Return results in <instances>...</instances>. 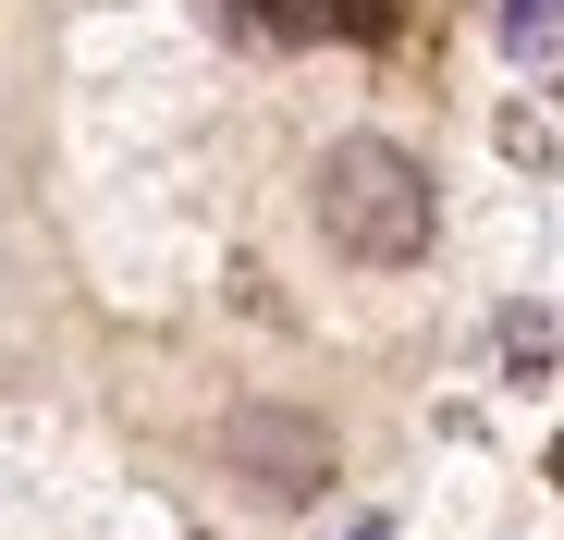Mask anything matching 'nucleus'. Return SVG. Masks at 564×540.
I'll return each mask as SVG.
<instances>
[{
  "mask_svg": "<svg viewBox=\"0 0 564 540\" xmlns=\"http://www.w3.org/2000/svg\"><path fill=\"white\" fill-rule=\"evenodd\" d=\"M319 234L356 258V270H405V258H430V172L393 148V136H332L319 148Z\"/></svg>",
  "mask_w": 564,
  "mask_h": 540,
  "instance_id": "1",
  "label": "nucleus"
},
{
  "mask_svg": "<svg viewBox=\"0 0 564 540\" xmlns=\"http://www.w3.org/2000/svg\"><path fill=\"white\" fill-rule=\"evenodd\" d=\"M234 467H258L270 504H307V492L332 479V430L282 418V406H234Z\"/></svg>",
  "mask_w": 564,
  "mask_h": 540,
  "instance_id": "2",
  "label": "nucleus"
},
{
  "mask_svg": "<svg viewBox=\"0 0 564 540\" xmlns=\"http://www.w3.org/2000/svg\"><path fill=\"white\" fill-rule=\"evenodd\" d=\"M209 13H221L234 37H270V50H282V37H307V25H319V13H295V0H209Z\"/></svg>",
  "mask_w": 564,
  "mask_h": 540,
  "instance_id": "3",
  "label": "nucleus"
},
{
  "mask_svg": "<svg viewBox=\"0 0 564 540\" xmlns=\"http://www.w3.org/2000/svg\"><path fill=\"white\" fill-rule=\"evenodd\" d=\"M552 356H564V332H552L540 307H516V320H503V369H516V381H540Z\"/></svg>",
  "mask_w": 564,
  "mask_h": 540,
  "instance_id": "4",
  "label": "nucleus"
},
{
  "mask_svg": "<svg viewBox=\"0 0 564 540\" xmlns=\"http://www.w3.org/2000/svg\"><path fill=\"white\" fill-rule=\"evenodd\" d=\"M332 37H393V0H307Z\"/></svg>",
  "mask_w": 564,
  "mask_h": 540,
  "instance_id": "5",
  "label": "nucleus"
},
{
  "mask_svg": "<svg viewBox=\"0 0 564 540\" xmlns=\"http://www.w3.org/2000/svg\"><path fill=\"white\" fill-rule=\"evenodd\" d=\"M552 25H564V0H503V50H552Z\"/></svg>",
  "mask_w": 564,
  "mask_h": 540,
  "instance_id": "6",
  "label": "nucleus"
},
{
  "mask_svg": "<svg viewBox=\"0 0 564 540\" xmlns=\"http://www.w3.org/2000/svg\"><path fill=\"white\" fill-rule=\"evenodd\" d=\"M552 479H564V442H552Z\"/></svg>",
  "mask_w": 564,
  "mask_h": 540,
  "instance_id": "7",
  "label": "nucleus"
}]
</instances>
